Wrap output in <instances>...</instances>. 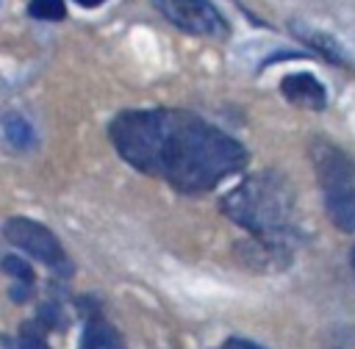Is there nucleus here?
<instances>
[{
  "label": "nucleus",
  "instance_id": "nucleus-1",
  "mask_svg": "<svg viewBox=\"0 0 355 349\" xmlns=\"http://www.w3.org/2000/svg\"><path fill=\"white\" fill-rule=\"evenodd\" d=\"M108 136L133 169L186 194L211 191L247 163V150L236 138L189 111H122Z\"/></svg>",
  "mask_w": 355,
  "mask_h": 349
},
{
  "label": "nucleus",
  "instance_id": "nucleus-2",
  "mask_svg": "<svg viewBox=\"0 0 355 349\" xmlns=\"http://www.w3.org/2000/svg\"><path fill=\"white\" fill-rule=\"evenodd\" d=\"M222 211L252 235L288 238L294 233V191L280 172H255L239 183Z\"/></svg>",
  "mask_w": 355,
  "mask_h": 349
},
{
  "label": "nucleus",
  "instance_id": "nucleus-3",
  "mask_svg": "<svg viewBox=\"0 0 355 349\" xmlns=\"http://www.w3.org/2000/svg\"><path fill=\"white\" fill-rule=\"evenodd\" d=\"M311 158L319 177L322 197H324L327 219L338 230L355 233V161L344 150L322 138L313 141Z\"/></svg>",
  "mask_w": 355,
  "mask_h": 349
},
{
  "label": "nucleus",
  "instance_id": "nucleus-4",
  "mask_svg": "<svg viewBox=\"0 0 355 349\" xmlns=\"http://www.w3.org/2000/svg\"><path fill=\"white\" fill-rule=\"evenodd\" d=\"M158 11L183 33L205 36V39H225L227 19L211 0H153Z\"/></svg>",
  "mask_w": 355,
  "mask_h": 349
},
{
  "label": "nucleus",
  "instance_id": "nucleus-5",
  "mask_svg": "<svg viewBox=\"0 0 355 349\" xmlns=\"http://www.w3.org/2000/svg\"><path fill=\"white\" fill-rule=\"evenodd\" d=\"M3 235L11 247L22 249L28 258H33L50 269H67V255L61 249V241L44 224L25 219V216H14L3 224Z\"/></svg>",
  "mask_w": 355,
  "mask_h": 349
},
{
  "label": "nucleus",
  "instance_id": "nucleus-6",
  "mask_svg": "<svg viewBox=\"0 0 355 349\" xmlns=\"http://www.w3.org/2000/svg\"><path fill=\"white\" fill-rule=\"evenodd\" d=\"M280 91L288 102L300 105V108H311V111H319L324 108L327 102V94H324V86L311 75V72H294V75H286L280 80Z\"/></svg>",
  "mask_w": 355,
  "mask_h": 349
},
{
  "label": "nucleus",
  "instance_id": "nucleus-7",
  "mask_svg": "<svg viewBox=\"0 0 355 349\" xmlns=\"http://www.w3.org/2000/svg\"><path fill=\"white\" fill-rule=\"evenodd\" d=\"M80 349H125V341L119 338V332L105 319L92 316L86 330H83Z\"/></svg>",
  "mask_w": 355,
  "mask_h": 349
},
{
  "label": "nucleus",
  "instance_id": "nucleus-8",
  "mask_svg": "<svg viewBox=\"0 0 355 349\" xmlns=\"http://www.w3.org/2000/svg\"><path fill=\"white\" fill-rule=\"evenodd\" d=\"M297 33L302 36V42H308L313 50H319L327 61H333V64H349V58L344 55V47L336 39H330V36H324L319 30H297Z\"/></svg>",
  "mask_w": 355,
  "mask_h": 349
},
{
  "label": "nucleus",
  "instance_id": "nucleus-9",
  "mask_svg": "<svg viewBox=\"0 0 355 349\" xmlns=\"http://www.w3.org/2000/svg\"><path fill=\"white\" fill-rule=\"evenodd\" d=\"M28 14L36 17V19L55 22V19H64L67 6H64V0H31L28 3Z\"/></svg>",
  "mask_w": 355,
  "mask_h": 349
},
{
  "label": "nucleus",
  "instance_id": "nucleus-10",
  "mask_svg": "<svg viewBox=\"0 0 355 349\" xmlns=\"http://www.w3.org/2000/svg\"><path fill=\"white\" fill-rule=\"evenodd\" d=\"M3 269L8 271V277H14L17 283H22L25 285V291L33 285V271H31V266L25 263V260H19V258H3Z\"/></svg>",
  "mask_w": 355,
  "mask_h": 349
},
{
  "label": "nucleus",
  "instance_id": "nucleus-11",
  "mask_svg": "<svg viewBox=\"0 0 355 349\" xmlns=\"http://www.w3.org/2000/svg\"><path fill=\"white\" fill-rule=\"evenodd\" d=\"M6 133H8V138L14 141V144H31V138H33V133H31V127L19 119V116H11V119H6Z\"/></svg>",
  "mask_w": 355,
  "mask_h": 349
},
{
  "label": "nucleus",
  "instance_id": "nucleus-12",
  "mask_svg": "<svg viewBox=\"0 0 355 349\" xmlns=\"http://www.w3.org/2000/svg\"><path fill=\"white\" fill-rule=\"evenodd\" d=\"M17 349H50V346H47L44 335H42V332H39L33 324H28V327H22V332H19Z\"/></svg>",
  "mask_w": 355,
  "mask_h": 349
},
{
  "label": "nucleus",
  "instance_id": "nucleus-13",
  "mask_svg": "<svg viewBox=\"0 0 355 349\" xmlns=\"http://www.w3.org/2000/svg\"><path fill=\"white\" fill-rule=\"evenodd\" d=\"M216 349H263V346H258V343L250 341V338H239V335H233V338L222 341Z\"/></svg>",
  "mask_w": 355,
  "mask_h": 349
},
{
  "label": "nucleus",
  "instance_id": "nucleus-14",
  "mask_svg": "<svg viewBox=\"0 0 355 349\" xmlns=\"http://www.w3.org/2000/svg\"><path fill=\"white\" fill-rule=\"evenodd\" d=\"M78 6H83V8H97V6H103L105 0H75Z\"/></svg>",
  "mask_w": 355,
  "mask_h": 349
},
{
  "label": "nucleus",
  "instance_id": "nucleus-15",
  "mask_svg": "<svg viewBox=\"0 0 355 349\" xmlns=\"http://www.w3.org/2000/svg\"><path fill=\"white\" fill-rule=\"evenodd\" d=\"M349 263H352V271H355V249H352V258H349Z\"/></svg>",
  "mask_w": 355,
  "mask_h": 349
}]
</instances>
